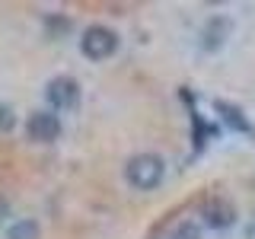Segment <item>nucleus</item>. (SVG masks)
Wrapping results in <instances>:
<instances>
[{
    "mask_svg": "<svg viewBox=\"0 0 255 239\" xmlns=\"http://www.w3.org/2000/svg\"><path fill=\"white\" fill-rule=\"evenodd\" d=\"M217 112L223 118H227V124H233L236 131H249V121L243 118V112H239L236 106H227V102H217Z\"/></svg>",
    "mask_w": 255,
    "mask_h": 239,
    "instance_id": "nucleus-6",
    "label": "nucleus"
},
{
    "mask_svg": "<svg viewBox=\"0 0 255 239\" xmlns=\"http://www.w3.org/2000/svg\"><path fill=\"white\" fill-rule=\"evenodd\" d=\"M204 223H207V227H214V230L230 227V223H233V207L223 204V201H211V204L204 207Z\"/></svg>",
    "mask_w": 255,
    "mask_h": 239,
    "instance_id": "nucleus-5",
    "label": "nucleus"
},
{
    "mask_svg": "<svg viewBox=\"0 0 255 239\" xmlns=\"http://www.w3.org/2000/svg\"><path fill=\"white\" fill-rule=\"evenodd\" d=\"M175 239H198V227L195 223H182V227L175 230Z\"/></svg>",
    "mask_w": 255,
    "mask_h": 239,
    "instance_id": "nucleus-9",
    "label": "nucleus"
},
{
    "mask_svg": "<svg viewBox=\"0 0 255 239\" xmlns=\"http://www.w3.org/2000/svg\"><path fill=\"white\" fill-rule=\"evenodd\" d=\"M128 179L137 188H153L163 182V159L153 153H140L128 163Z\"/></svg>",
    "mask_w": 255,
    "mask_h": 239,
    "instance_id": "nucleus-1",
    "label": "nucleus"
},
{
    "mask_svg": "<svg viewBox=\"0 0 255 239\" xmlns=\"http://www.w3.org/2000/svg\"><path fill=\"white\" fill-rule=\"evenodd\" d=\"M115 45H118V35L109 26H90L83 32V38H80V48H83V54L90 61L109 58V54L115 51Z\"/></svg>",
    "mask_w": 255,
    "mask_h": 239,
    "instance_id": "nucleus-2",
    "label": "nucleus"
},
{
    "mask_svg": "<svg viewBox=\"0 0 255 239\" xmlns=\"http://www.w3.org/2000/svg\"><path fill=\"white\" fill-rule=\"evenodd\" d=\"M230 26H227V19H211V26L204 29V48H217L220 42H223V32H227Z\"/></svg>",
    "mask_w": 255,
    "mask_h": 239,
    "instance_id": "nucleus-8",
    "label": "nucleus"
},
{
    "mask_svg": "<svg viewBox=\"0 0 255 239\" xmlns=\"http://www.w3.org/2000/svg\"><path fill=\"white\" fill-rule=\"evenodd\" d=\"M10 124H13V112L6 106H0V131H10Z\"/></svg>",
    "mask_w": 255,
    "mask_h": 239,
    "instance_id": "nucleus-10",
    "label": "nucleus"
},
{
    "mask_svg": "<svg viewBox=\"0 0 255 239\" xmlns=\"http://www.w3.org/2000/svg\"><path fill=\"white\" fill-rule=\"evenodd\" d=\"M45 96H48V102H51L54 109H70L80 99V86L70 77H54L51 83H48Z\"/></svg>",
    "mask_w": 255,
    "mask_h": 239,
    "instance_id": "nucleus-4",
    "label": "nucleus"
},
{
    "mask_svg": "<svg viewBox=\"0 0 255 239\" xmlns=\"http://www.w3.org/2000/svg\"><path fill=\"white\" fill-rule=\"evenodd\" d=\"M6 239H38V223L35 220H19L10 227Z\"/></svg>",
    "mask_w": 255,
    "mask_h": 239,
    "instance_id": "nucleus-7",
    "label": "nucleus"
},
{
    "mask_svg": "<svg viewBox=\"0 0 255 239\" xmlns=\"http://www.w3.org/2000/svg\"><path fill=\"white\" fill-rule=\"evenodd\" d=\"M26 131H29V137H32V140H38V143H51V140L61 134V121H58V115H51V112H35V115L29 118Z\"/></svg>",
    "mask_w": 255,
    "mask_h": 239,
    "instance_id": "nucleus-3",
    "label": "nucleus"
},
{
    "mask_svg": "<svg viewBox=\"0 0 255 239\" xmlns=\"http://www.w3.org/2000/svg\"><path fill=\"white\" fill-rule=\"evenodd\" d=\"M6 217V201H0V220Z\"/></svg>",
    "mask_w": 255,
    "mask_h": 239,
    "instance_id": "nucleus-11",
    "label": "nucleus"
}]
</instances>
